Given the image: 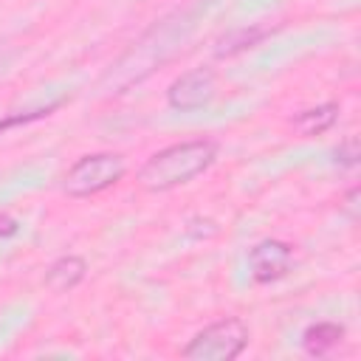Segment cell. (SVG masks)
I'll return each mask as SVG.
<instances>
[{
	"mask_svg": "<svg viewBox=\"0 0 361 361\" xmlns=\"http://www.w3.org/2000/svg\"><path fill=\"white\" fill-rule=\"evenodd\" d=\"M214 161H217V141L212 138L180 141L147 158V164L138 169V186L147 192H169L203 175Z\"/></svg>",
	"mask_w": 361,
	"mask_h": 361,
	"instance_id": "obj_1",
	"label": "cell"
},
{
	"mask_svg": "<svg viewBox=\"0 0 361 361\" xmlns=\"http://www.w3.org/2000/svg\"><path fill=\"white\" fill-rule=\"evenodd\" d=\"M183 14H175V17H166L161 20L158 25H152L104 76L102 87L104 93H121L124 87H130L133 82H141L149 71H155L164 59H169L180 45V23Z\"/></svg>",
	"mask_w": 361,
	"mask_h": 361,
	"instance_id": "obj_2",
	"label": "cell"
},
{
	"mask_svg": "<svg viewBox=\"0 0 361 361\" xmlns=\"http://www.w3.org/2000/svg\"><path fill=\"white\" fill-rule=\"evenodd\" d=\"M127 172V161L118 152H90L68 166L62 175V192L68 197H93L116 186Z\"/></svg>",
	"mask_w": 361,
	"mask_h": 361,
	"instance_id": "obj_3",
	"label": "cell"
},
{
	"mask_svg": "<svg viewBox=\"0 0 361 361\" xmlns=\"http://www.w3.org/2000/svg\"><path fill=\"white\" fill-rule=\"evenodd\" d=\"M248 338L251 333L245 322L237 316H226L195 333L189 344L180 350V355L189 361H234L248 347Z\"/></svg>",
	"mask_w": 361,
	"mask_h": 361,
	"instance_id": "obj_4",
	"label": "cell"
},
{
	"mask_svg": "<svg viewBox=\"0 0 361 361\" xmlns=\"http://www.w3.org/2000/svg\"><path fill=\"white\" fill-rule=\"evenodd\" d=\"M217 96V73L212 68H192L166 87V104L180 113L203 110Z\"/></svg>",
	"mask_w": 361,
	"mask_h": 361,
	"instance_id": "obj_5",
	"label": "cell"
},
{
	"mask_svg": "<svg viewBox=\"0 0 361 361\" xmlns=\"http://www.w3.org/2000/svg\"><path fill=\"white\" fill-rule=\"evenodd\" d=\"M293 257H296V251H293L290 243H285V240H259L248 251L251 279L259 282V285H268V282L282 279L290 271Z\"/></svg>",
	"mask_w": 361,
	"mask_h": 361,
	"instance_id": "obj_6",
	"label": "cell"
},
{
	"mask_svg": "<svg viewBox=\"0 0 361 361\" xmlns=\"http://www.w3.org/2000/svg\"><path fill=\"white\" fill-rule=\"evenodd\" d=\"M85 274H87L85 259L76 257V254H65V257H59V259H54V262L48 265V271H45V285H48L54 293H68V290H73V288L85 279Z\"/></svg>",
	"mask_w": 361,
	"mask_h": 361,
	"instance_id": "obj_7",
	"label": "cell"
},
{
	"mask_svg": "<svg viewBox=\"0 0 361 361\" xmlns=\"http://www.w3.org/2000/svg\"><path fill=\"white\" fill-rule=\"evenodd\" d=\"M341 341H344V324L338 322H316L302 333V347L310 358L330 355Z\"/></svg>",
	"mask_w": 361,
	"mask_h": 361,
	"instance_id": "obj_8",
	"label": "cell"
},
{
	"mask_svg": "<svg viewBox=\"0 0 361 361\" xmlns=\"http://www.w3.org/2000/svg\"><path fill=\"white\" fill-rule=\"evenodd\" d=\"M336 121H338V104H336V102H324V104L299 110V113L290 118V127H293L299 135L307 138V135H322V133L330 130Z\"/></svg>",
	"mask_w": 361,
	"mask_h": 361,
	"instance_id": "obj_9",
	"label": "cell"
},
{
	"mask_svg": "<svg viewBox=\"0 0 361 361\" xmlns=\"http://www.w3.org/2000/svg\"><path fill=\"white\" fill-rule=\"evenodd\" d=\"M271 31L274 28H268V25H251V28H237V31H231V34H226L220 42H217V56H234V54H240V51H245V48H251V45H257L262 37H271Z\"/></svg>",
	"mask_w": 361,
	"mask_h": 361,
	"instance_id": "obj_10",
	"label": "cell"
},
{
	"mask_svg": "<svg viewBox=\"0 0 361 361\" xmlns=\"http://www.w3.org/2000/svg\"><path fill=\"white\" fill-rule=\"evenodd\" d=\"M336 161L341 166H355L358 164V138L355 135H347L338 147H336Z\"/></svg>",
	"mask_w": 361,
	"mask_h": 361,
	"instance_id": "obj_11",
	"label": "cell"
},
{
	"mask_svg": "<svg viewBox=\"0 0 361 361\" xmlns=\"http://www.w3.org/2000/svg\"><path fill=\"white\" fill-rule=\"evenodd\" d=\"M17 231H20V223H17L14 217H8V214H0V240L14 237Z\"/></svg>",
	"mask_w": 361,
	"mask_h": 361,
	"instance_id": "obj_12",
	"label": "cell"
},
{
	"mask_svg": "<svg viewBox=\"0 0 361 361\" xmlns=\"http://www.w3.org/2000/svg\"><path fill=\"white\" fill-rule=\"evenodd\" d=\"M355 200H358V189H350V192H347V197H344V203H341V209L350 214V220H355V217H358V203H355Z\"/></svg>",
	"mask_w": 361,
	"mask_h": 361,
	"instance_id": "obj_13",
	"label": "cell"
}]
</instances>
